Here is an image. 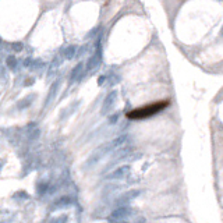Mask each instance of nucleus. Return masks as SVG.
Wrapping results in <instances>:
<instances>
[{
    "label": "nucleus",
    "mask_w": 223,
    "mask_h": 223,
    "mask_svg": "<svg viewBox=\"0 0 223 223\" xmlns=\"http://www.w3.org/2000/svg\"><path fill=\"white\" fill-rule=\"evenodd\" d=\"M130 170H131V167H130L128 165L119 166V167H116L113 171H110V173L107 174V179H109V180H121V179L127 177L128 174H130Z\"/></svg>",
    "instance_id": "3"
},
{
    "label": "nucleus",
    "mask_w": 223,
    "mask_h": 223,
    "mask_svg": "<svg viewBox=\"0 0 223 223\" xmlns=\"http://www.w3.org/2000/svg\"><path fill=\"white\" fill-rule=\"evenodd\" d=\"M131 213H133V209H131V208H128V206H119V208H116V209L112 212V218H113L115 220H123V219L128 218Z\"/></svg>",
    "instance_id": "5"
},
{
    "label": "nucleus",
    "mask_w": 223,
    "mask_h": 223,
    "mask_svg": "<svg viewBox=\"0 0 223 223\" xmlns=\"http://www.w3.org/2000/svg\"><path fill=\"white\" fill-rule=\"evenodd\" d=\"M39 134H41V131H39L38 128H33L31 133H29V135H28V137H29L31 139H36L38 137H39Z\"/></svg>",
    "instance_id": "7"
},
{
    "label": "nucleus",
    "mask_w": 223,
    "mask_h": 223,
    "mask_svg": "<svg viewBox=\"0 0 223 223\" xmlns=\"http://www.w3.org/2000/svg\"><path fill=\"white\" fill-rule=\"evenodd\" d=\"M127 137L128 135H120V137H116L115 139H112L110 142H107V144H103L102 147H99V148H96V151L89 156V160H88V165H92V163H95L98 160L100 159L103 155H106L109 152H112V151H115V149H119L126 141H127Z\"/></svg>",
    "instance_id": "1"
},
{
    "label": "nucleus",
    "mask_w": 223,
    "mask_h": 223,
    "mask_svg": "<svg viewBox=\"0 0 223 223\" xmlns=\"http://www.w3.org/2000/svg\"><path fill=\"white\" fill-rule=\"evenodd\" d=\"M117 119H119V113H116L113 117H110V123H113V124H115V123L117 121Z\"/></svg>",
    "instance_id": "8"
},
{
    "label": "nucleus",
    "mask_w": 223,
    "mask_h": 223,
    "mask_svg": "<svg viewBox=\"0 0 223 223\" xmlns=\"http://www.w3.org/2000/svg\"><path fill=\"white\" fill-rule=\"evenodd\" d=\"M115 223H127V222H123V220H117V222H115Z\"/></svg>",
    "instance_id": "9"
},
{
    "label": "nucleus",
    "mask_w": 223,
    "mask_h": 223,
    "mask_svg": "<svg viewBox=\"0 0 223 223\" xmlns=\"http://www.w3.org/2000/svg\"><path fill=\"white\" fill-rule=\"evenodd\" d=\"M116 99H117V92H116V91L110 92V94L106 96L105 102H103V106H102V113H106V112H109V110L113 107L115 102H116Z\"/></svg>",
    "instance_id": "6"
},
{
    "label": "nucleus",
    "mask_w": 223,
    "mask_h": 223,
    "mask_svg": "<svg viewBox=\"0 0 223 223\" xmlns=\"http://www.w3.org/2000/svg\"><path fill=\"white\" fill-rule=\"evenodd\" d=\"M139 194H141L139 190H131V191L124 192V194H121L116 200V204L119 206H126V204H128V202L133 201V200H135Z\"/></svg>",
    "instance_id": "4"
},
{
    "label": "nucleus",
    "mask_w": 223,
    "mask_h": 223,
    "mask_svg": "<svg viewBox=\"0 0 223 223\" xmlns=\"http://www.w3.org/2000/svg\"><path fill=\"white\" fill-rule=\"evenodd\" d=\"M169 105V102H158V103H152L147 107H141V109H135L133 112H130L127 116L128 119H145V117H149V116H153L156 115L158 112L163 110L165 107Z\"/></svg>",
    "instance_id": "2"
},
{
    "label": "nucleus",
    "mask_w": 223,
    "mask_h": 223,
    "mask_svg": "<svg viewBox=\"0 0 223 223\" xmlns=\"http://www.w3.org/2000/svg\"><path fill=\"white\" fill-rule=\"evenodd\" d=\"M222 35H223V29H222Z\"/></svg>",
    "instance_id": "10"
}]
</instances>
